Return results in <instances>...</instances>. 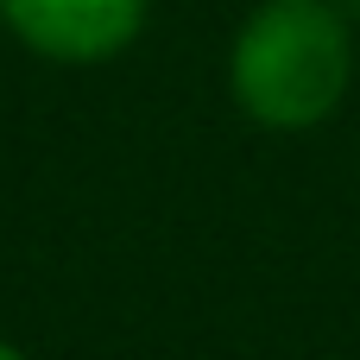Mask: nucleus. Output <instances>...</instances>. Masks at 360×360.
Instances as JSON below:
<instances>
[{
  "label": "nucleus",
  "instance_id": "1",
  "mask_svg": "<svg viewBox=\"0 0 360 360\" xmlns=\"http://www.w3.org/2000/svg\"><path fill=\"white\" fill-rule=\"evenodd\" d=\"M234 108L272 133L335 120L354 89V25L342 0H259L228 51Z\"/></svg>",
  "mask_w": 360,
  "mask_h": 360
},
{
  "label": "nucleus",
  "instance_id": "2",
  "mask_svg": "<svg viewBox=\"0 0 360 360\" xmlns=\"http://www.w3.org/2000/svg\"><path fill=\"white\" fill-rule=\"evenodd\" d=\"M0 19L51 63H108L146 32V0H0Z\"/></svg>",
  "mask_w": 360,
  "mask_h": 360
},
{
  "label": "nucleus",
  "instance_id": "3",
  "mask_svg": "<svg viewBox=\"0 0 360 360\" xmlns=\"http://www.w3.org/2000/svg\"><path fill=\"white\" fill-rule=\"evenodd\" d=\"M0 360H25V354H19V348H13V342H0Z\"/></svg>",
  "mask_w": 360,
  "mask_h": 360
}]
</instances>
